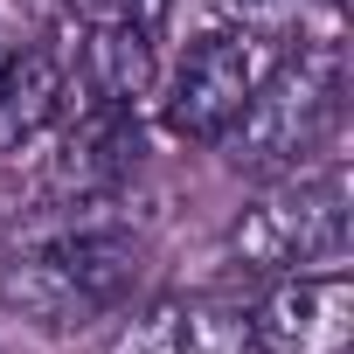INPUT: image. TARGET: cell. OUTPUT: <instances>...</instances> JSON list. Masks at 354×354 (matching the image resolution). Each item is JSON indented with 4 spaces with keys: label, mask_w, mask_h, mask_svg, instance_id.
<instances>
[{
    "label": "cell",
    "mask_w": 354,
    "mask_h": 354,
    "mask_svg": "<svg viewBox=\"0 0 354 354\" xmlns=\"http://www.w3.org/2000/svg\"><path fill=\"white\" fill-rule=\"evenodd\" d=\"M230 257L250 278H319L347 271V181L340 174H292L257 209L236 216Z\"/></svg>",
    "instance_id": "3"
},
{
    "label": "cell",
    "mask_w": 354,
    "mask_h": 354,
    "mask_svg": "<svg viewBox=\"0 0 354 354\" xmlns=\"http://www.w3.org/2000/svg\"><path fill=\"white\" fill-rule=\"evenodd\" d=\"M139 167V118L118 104H63V139L49 153V195L97 202Z\"/></svg>",
    "instance_id": "5"
},
{
    "label": "cell",
    "mask_w": 354,
    "mask_h": 354,
    "mask_svg": "<svg viewBox=\"0 0 354 354\" xmlns=\"http://www.w3.org/2000/svg\"><path fill=\"white\" fill-rule=\"evenodd\" d=\"M340 354H347V347H340Z\"/></svg>",
    "instance_id": "13"
},
{
    "label": "cell",
    "mask_w": 354,
    "mask_h": 354,
    "mask_svg": "<svg viewBox=\"0 0 354 354\" xmlns=\"http://www.w3.org/2000/svg\"><path fill=\"white\" fill-rule=\"evenodd\" d=\"M146 278V243L132 230H70L35 250H21L0 271V299L42 326H84L97 313H118Z\"/></svg>",
    "instance_id": "2"
},
{
    "label": "cell",
    "mask_w": 354,
    "mask_h": 354,
    "mask_svg": "<svg viewBox=\"0 0 354 354\" xmlns=\"http://www.w3.org/2000/svg\"><path fill=\"white\" fill-rule=\"evenodd\" d=\"M278 56H292V49H271L264 35H243V28L202 35V42L181 56L174 84H167V104H160V111H167V132L216 146V139L236 125V111L250 104V91L271 77Z\"/></svg>",
    "instance_id": "4"
},
{
    "label": "cell",
    "mask_w": 354,
    "mask_h": 354,
    "mask_svg": "<svg viewBox=\"0 0 354 354\" xmlns=\"http://www.w3.org/2000/svg\"><path fill=\"white\" fill-rule=\"evenodd\" d=\"M91 21L97 28L84 35L77 70H70V104H118V111H132L153 91V35L118 21V15H91Z\"/></svg>",
    "instance_id": "8"
},
{
    "label": "cell",
    "mask_w": 354,
    "mask_h": 354,
    "mask_svg": "<svg viewBox=\"0 0 354 354\" xmlns=\"http://www.w3.org/2000/svg\"><path fill=\"white\" fill-rule=\"evenodd\" d=\"M104 354H250V306L236 299H160L132 313Z\"/></svg>",
    "instance_id": "6"
},
{
    "label": "cell",
    "mask_w": 354,
    "mask_h": 354,
    "mask_svg": "<svg viewBox=\"0 0 354 354\" xmlns=\"http://www.w3.org/2000/svg\"><path fill=\"white\" fill-rule=\"evenodd\" d=\"M250 347H271V354H340L347 347V271L278 278L271 299L250 313Z\"/></svg>",
    "instance_id": "7"
},
{
    "label": "cell",
    "mask_w": 354,
    "mask_h": 354,
    "mask_svg": "<svg viewBox=\"0 0 354 354\" xmlns=\"http://www.w3.org/2000/svg\"><path fill=\"white\" fill-rule=\"evenodd\" d=\"M230 28L264 35L271 49H333L340 42V0H223Z\"/></svg>",
    "instance_id": "10"
},
{
    "label": "cell",
    "mask_w": 354,
    "mask_h": 354,
    "mask_svg": "<svg viewBox=\"0 0 354 354\" xmlns=\"http://www.w3.org/2000/svg\"><path fill=\"white\" fill-rule=\"evenodd\" d=\"M347 111V63L340 42L333 49H292L271 63V77L250 91V104L236 111V125L216 139L230 153L236 174H299Z\"/></svg>",
    "instance_id": "1"
},
{
    "label": "cell",
    "mask_w": 354,
    "mask_h": 354,
    "mask_svg": "<svg viewBox=\"0 0 354 354\" xmlns=\"http://www.w3.org/2000/svg\"><path fill=\"white\" fill-rule=\"evenodd\" d=\"M70 8H77V15H104V8H111V0H70Z\"/></svg>",
    "instance_id": "12"
},
{
    "label": "cell",
    "mask_w": 354,
    "mask_h": 354,
    "mask_svg": "<svg viewBox=\"0 0 354 354\" xmlns=\"http://www.w3.org/2000/svg\"><path fill=\"white\" fill-rule=\"evenodd\" d=\"M28 35H15V21L8 15H0V77H8V63H15V49H21Z\"/></svg>",
    "instance_id": "11"
},
{
    "label": "cell",
    "mask_w": 354,
    "mask_h": 354,
    "mask_svg": "<svg viewBox=\"0 0 354 354\" xmlns=\"http://www.w3.org/2000/svg\"><path fill=\"white\" fill-rule=\"evenodd\" d=\"M70 104V70L49 42H21L8 77H0V153L35 146Z\"/></svg>",
    "instance_id": "9"
}]
</instances>
